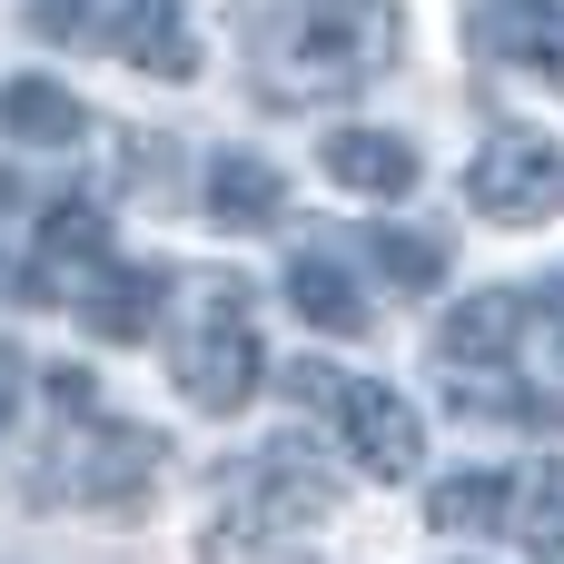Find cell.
Segmentation results:
<instances>
[{"mask_svg":"<svg viewBox=\"0 0 564 564\" xmlns=\"http://www.w3.org/2000/svg\"><path fill=\"white\" fill-rule=\"evenodd\" d=\"M397 59V10L387 0H297L268 40V99H337Z\"/></svg>","mask_w":564,"mask_h":564,"instance_id":"6da1fadb","label":"cell"},{"mask_svg":"<svg viewBox=\"0 0 564 564\" xmlns=\"http://www.w3.org/2000/svg\"><path fill=\"white\" fill-rule=\"evenodd\" d=\"M268 357H258V327H248V288L238 278H208L198 288V327L178 337V397L198 416H238L258 397Z\"/></svg>","mask_w":564,"mask_h":564,"instance_id":"7a4b0ae2","label":"cell"},{"mask_svg":"<svg viewBox=\"0 0 564 564\" xmlns=\"http://www.w3.org/2000/svg\"><path fill=\"white\" fill-rule=\"evenodd\" d=\"M69 416L79 426H69V446H50L40 496L50 506H139L149 476H159V436L149 426H119V416H89V406H69Z\"/></svg>","mask_w":564,"mask_h":564,"instance_id":"3957f363","label":"cell"},{"mask_svg":"<svg viewBox=\"0 0 564 564\" xmlns=\"http://www.w3.org/2000/svg\"><path fill=\"white\" fill-rule=\"evenodd\" d=\"M466 198H476L496 228L555 218L564 208V149L545 139V129H496V139L476 149V169H466Z\"/></svg>","mask_w":564,"mask_h":564,"instance_id":"277c9868","label":"cell"},{"mask_svg":"<svg viewBox=\"0 0 564 564\" xmlns=\"http://www.w3.org/2000/svg\"><path fill=\"white\" fill-rule=\"evenodd\" d=\"M337 436L367 456V476H416V456H426V426H416V406H406L397 387H377V377L337 387Z\"/></svg>","mask_w":564,"mask_h":564,"instance_id":"5b68a950","label":"cell"},{"mask_svg":"<svg viewBox=\"0 0 564 564\" xmlns=\"http://www.w3.org/2000/svg\"><path fill=\"white\" fill-rule=\"evenodd\" d=\"M476 50L506 69H535L545 89H564V0H496L476 20Z\"/></svg>","mask_w":564,"mask_h":564,"instance_id":"8992f818","label":"cell"},{"mask_svg":"<svg viewBox=\"0 0 564 564\" xmlns=\"http://www.w3.org/2000/svg\"><path fill=\"white\" fill-rule=\"evenodd\" d=\"M525 317H535V297H516V288H476L466 307H446V327H436V347H446L456 367H496V357H516V337H525Z\"/></svg>","mask_w":564,"mask_h":564,"instance_id":"52a82bcc","label":"cell"},{"mask_svg":"<svg viewBox=\"0 0 564 564\" xmlns=\"http://www.w3.org/2000/svg\"><path fill=\"white\" fill-rule=\"evenodd\" d=\"M109 40H119V59H139L149 79H188V69H198V30H188L178 0H119Z\"/></svg>","mask_w":564,"mask_h":564,"instance_id":"ba28073f","label":"cell"},{"mask_svg":"<svg viewBox=\"0 0 564 564\" xmlns=\"http://www.w3.org/2000/svg\"><path fill=\"white\" fill-rule=\"evenodd\" d=\"M327 178L357 188V198H406L416 188V149L397 129H337L327 139Z\"/></svg>","mask_w":564,"mask_h":564,"instance_id":"9c48e42d","label":"cell"},{"mask_svg":"<svg viewBox=\"0 0 564 564\" xmlns=\"http://www.w3.org/2000/svg\"><path fill=\"white\" fill-rule=\"evenodd\" d=\"M208 218H218V228H278V218H288V178H278L268 159L228 149V159H208Z\"/></svg>","mask_w":564,"mask_h":564,"instance_id":"30bf717a","label":"cell"},{"mask_svg":"<svg viewBox=\"0 0 564 564\" xmlns=\"http://www.w3.org/2000/svg\"><path fill=\"white\" fill-rule=\"evenodd\" d=\"M79 327L109 337V347H139L159 327V268H99L89 297H79Z\"/></svg>","mask_w":564,"mask_h":564,"instance_id":"8fae6325","label":"cell"},{"mask_svg":"<svg viewBox=\"0 0 564 564\" xmlns=\"http://www.w3.org/2000/svg\"><path fill=\"white\" fill-rule=\"evenodd\" d=\"M0 129H10L20 149H79V139H89V109H79L59 79H10V89H0Z\"/></svg>","mask_w":564,"mask_h":564,"instance_id":"7c38bea8","label":"cell"},{"mask_svg":"<svg viewBox=\"0 0 564 564\" xmlns=\"http://www.w3.org/2000/svg\"><path fill=\"white\" fill-rule=\"evenodd\" d=\"M327 496H337V476H317L307 446H268V466H258V516H268L278 535L307 525V516H327Z\"/></svg>","mask_w":564,"mask_h":564,"instance_id":"4fadbf2b","label":"cell"},{"mask_svg":"<svg viewBox=\"0 0 564 564\" xmlns=\"http://www.w3.org/2000/svg\"><path fill=\"white\" fill-rule=\"evenodd\" d=\"M288 307H297L307 327H327V337H357V327H367V297H357V278H347L337 258H297V268H288Z\"/></svg>","mask_w":564,"mask_h":564,"instance_id":"5bb4252c","label":"cell"},{"mask_svg":"<svg viewBox=\"0 0 564 564\" xmlns=\"http://www.w3.org/2000/svg\"><path fill=\"white\" fill-rule=\"evenodd\" d=\"M506 516H516V476H506V466L446 476V486L426 496V525H436V535H486V525H506Z\"/></svg>","mask_w":564,"mask_h":564,"instance_id":"9a60e30c","label":"cell"},{"mask_svg":"<svg viewBox=\"0 0 564 564\" xmlns=\"http://www.w3.org/2000/svg\"><path fill=\"white\" fill-rule=\"evenodd\" d=\"M516 525H525V545L545 564H564V466H535L516 486Z\"/></svg>","mask_w":564,"mask_h":564,"instance_id":"2e32d148","label":"cell"},{"mask_svg":"<svg viewBox=\"0 0 564 564\" xmlns=\"http://www.w3.org/2000/svg\"><path fill=\"white\" fill-rule=\"evenodd\" d=\"M377 268L397 288H436L446 278V238H406V228H377Z\"/></svg>","mask_w":564,"mask_h":564,"instance_id":"e0dca14e","label":"cell"},{"mask_svg":"<svg viewBox=\"0 0 564 564\" xmlns=\"http://www.w3.org/2000/svg\"><path fill=\"white\" fill-rule=\"evenodd\" d=\"M20 397H30V387H20V357H10V347H0V426H10V416H20Z\"/></svg>","mask_w":564,"mask_h":564,"instance_id":"ac0fdd59","label":"cell"},{"mask_svg":"<svg viewBox=\"0 0 564 564\" xmlns=\"http://www.w3.org/2000/svg\"><path fill=\"white\" fill-rule=\"evenodd\" d=\"M40 30H79V0H40Z\"/></svg>","mask_w":564,"mask_h":564,"instance_id":"d6986e66","label":"cell"}]
</instances>
